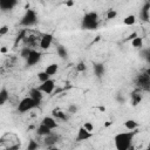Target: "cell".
Masks as SVG:
<instances>
[{"mask_svg":"<svg viewBox=\"0 0 150 150\" xmlns=\"http://www.w3.org/2000/svg\"><path fill=\"white\" fill-rule=\"evenodd\" d=\"M131 46L134 47V48H137V49H142V47H143V39L141 38V36H136V38H134L132 40H131Z\"/></svg>","mask_w":150,"mask_h":150,"instance_id":"cell-22","label":"cell"},{"mask_svg":"<svg viewBox=\"0 0 150 150\" xmlns=\"http://www.w3.org/2000/svg\"><path fill=\"white\" fill-rule=\"evenodd\" d=\"M59 141H60V136H59L57 134L53 132V131H52L49 135H47V136L43 137V144H45L47 148H53L54 144H56Z\"/></svg>","mask_w":150,"mask_h":150,"instance_id":"cell-10","label":"cell"},{"mask_svg":"<svg viewBox=\"0 0 150 150\" xmlns=\"http://www.w3.org/2000/svg\"><path fill=\"white\" fill-rule=\"evenodd\" d=\"M6 52H7V48L6 47H2L1 48V53H6Z\"/></svg>","mask_w":150,"mask_h":150,"instance_id":"cell-37","label":"cell"},{"mask_svg":"<svg viewBox=\"0 0 150 150\" xmlns=\"http://www.w3.org/2000/svg\"><path fill=\"white\" fill-rule=\"evenodd\" d=\"M130 98H131V103H132V105H137L138 103H141V101H142V98H143L142 90L138 89V88H136V89L131 93Z\"/></svg>","mask_w":150,"mask_h":150,"instance_id":"cell-15","label":"cell"},{"mask_svg":"<svg viewBox=\"0 0 150 150\" xmlns=\"http://www.w3.org/2000/svg\"><path fill=\"white\" fill-rule=\"evenodd\" d=\"M40 103H41V102H39V101L34 100L33 97L28 96V97L22 98V100L18 103L16 109H18V112H20V114H25V112H27V111H30V110L38 108V107L40 105Z\"/></svg>","mask_w":150,"mask_h":150,"instance_id":"cell-3","label":"cell"},{"mask_svg":"<svg viewBox=\"0 0 150 150\" xmlns=\"http://www.w3.org/2000/svg\"><path fill=\"white\" fill-rule=\"evenodd\" d=\"M53 39H54L53 34H49V33H46V34H43V35L40 38L39 47H40L41 49H43V50L48 49V48L52 46V43H53Z\"/></svg>","mask_w":150,"mask_h":150,"instance_id":"cell-7","label":"cell"},{"mask_svg":"<svg viewBox=\"0 0 150 150\" xmlns=\"http://www.w3.org/2000/svg\"><path fill=\"white\" fill-rule=\"evenodd\" d=\"M77 105H75V104H70L69 107H68V112L69 114H75L76 111H77Z\"/></svg>","mask_w":150,"mask_h":150,"instance_id":"cell-31","label":"cell"},{"mask_svg":"<svg viewBox=\"0 0 150 150\" xmlns=\"http://www.w3.org/2000/svg\"><path fill=\"white\" fill-rule=\"evenodd\" d=\"M90 137H93V131L87 130V129L82 125V127H80L79 130H77V135H76V137H75V141H76V142H83V141L89 139Z\"/></svg>","mask_w":150,"mask_h":150,"instance_id":"cell-8","label":"cell"},{"mask_svg":"<svg viewBox=\"0 0 150 150\" xmlns=\"http://www.w3.org/2000/svg\"><path fill=\"white\" fill-rule=\"evenodd\" d=\"M116 100H117L120 103H123V102H124V98L121 96V94H117V96H116Z\"/></svg>","mask_w":150,"mask_h":150,"instance_id":"cell-34","label":"cell"},{"mask_svg":"<svg viewBox=\"0 0 150 150\" xmlns=\"http://www.w3.org/2000/svg\"><path fill=\"white\" fill-rule=\"evenodd\" d=\"M138 16H139L141 21H143V22H148L149 21V19H150V2L149 1H146L143 5V7L139 11Z\"/></svg>","mask_w":150,"mask_h":150,"instance_id":"cell-11","label":"cell"},{"mask_svg":"<svg viewBox=\"0 0 150 150\" xmlns=\"http://www.w3.org/2000/svg\"><path fill=\"white\" fill-rule=\"evenodd\" d=\"M56 53H57V55H59L62 60L68 59V50H67V48H66L64 46L57 45V47H56Z\"/></svg>","mask_w":150,"mask_h":150,"instance_id":"cell-19","label":"cell"},{"mask_svg":"<svg viewBox=\"0 0 150 150\" xmlns=\"http://www.w3.org/2000/svg\"><path fill=\"white\" fill-rule=\"evenodd\" d=\"M86 69H87V66H86V63H84L83 61H80V62L76 64V70H77V71L82 73V71H86Z\"/></svg>","mask_w":150,"mask_h":150,"instance_id":"cell-30","label":"cell"},{"mask_svg":"<svg viewBox=\"0 0 150 150\" xmlns=\"http://www.w3.org/2000/svg\"><path fill=\"white\" fill-rule=\"evenodd\" d=\"M93 69H94V74L97 79H102L104 76V73H105V67L103 63L101 62H95L93 64Z\"/></svg>","mask_w":150,"mask_h":150,"instance_id":"cell-13","label":"cell"},{"mask_svg":"<svg viewBox=\"0 0 150 150\" xmlns=\"http://www.w3.org/2000/svg\"><path fill=\"white\" fill-rule=\"evenodd\" d=\"M38 88H39L43 94H52L53 90L55 89V81L52 80V79H49V80H47V81H45V82H41V84H40Z\"/></svg>","mask_w":150,"mask_h":150,"instance_id":"cell-9","label":"cell"},{"mask_svg":"<svg viewBox=\"0 0 150 150\" xmlns=\"http://www.w3.org/2000/svg\"><path fill=\"white\" fill-rule=\"evenodd\" d=\"M38 20H39V19H38V14H36V12H35L34 9L28 8V9H26L25 14L22 15V18H21L19 25H20L21 27L29 28V27L35 26V25L38 23Z\"/></svg>","mask_w":150,"mask_h":150,"instance_id":"cell-4","label":"cell"},{"mask_svg":"<svg viewBox=\"0 0 150 150\" xmlns=\"http://www.w3.org/2000/svg\"><path fill=\"white\" fill-rule=\"evenodd\" d=\"M66 6H68V7H71L73 5H74V1L73 0H66Z\"/></svg>","mask_w":150,"mask_h":150,"instance_id":"cell-35","label":"cell"},{"mask_svg":"<svg viewBox=\"0 0 150 150\" xmlns=\"http://www.w3.org/2000/svg\"><path fill=\"white\" fill-rule=\"evenodd\" d=\"M41 57H42V54L40 52H38L36 49H32L30 54L26 59V66L27 67H33V66L38 64L41 61Z\"/></svg>","mask_w":150,"mask_h":150,"instance_id":"cell-6","label":"cell"},{"mask_svg":"<svg viewBox=\"0 0 150 150\" xmlns=\"http://www.w3.org/2000/svg\"><path fill=\"white\" fill-rule=\"evenodd\" d=\"M32 47H28V46H25V47H22L21 48V50H20V56L23 59V60H26L27 57H28V55L30 54V52H32Z\"/></svg>","mask_w":150,"mask_h":150,"instance_id":"cell-24","label":"cell"},{"mask_svg":"<svg viewBox=\"0 0 150 150\" xmlns=\"http://www.w3.org/2000/svg\"><path fill=\"white\" fill-rule=\"evenodd\" d=\"M8 30H9L8 26H2V27L0 28V35H5V34H7Z\"/></svg>","mask_w":150,"mask_h":150,"instance_id":"cell-33","label":"cell"},{"mask_svg":"<svg viewBox=\"0 0 150 150\" xmlns=\"http://www.w3.org/2000/svg\"><path fill=\"white\" fill-rule=\"evenodd\" d=\"M29 96L33 97L34 100L41 102V101H42V97H43V93H42L39 88H32V89L29 90Z\"/></svg>","mask_w":150,"mask_h":150,"instance_id":"cell-18","label":"cell"},{"mask_svg":"<svg viewBox=\"0 0 150 150\" xmlns=\"http://www.w3.org/2000/svg\"><path fill=\"white\" fill-rule=\"evenodd\" d=\"M135 84H136V88L141 89L142 91H150V76L143 71L141 74H138L135 79Z\"/></svg>","mask_w":150,"mask_h":150,"instance_id":"cell-5","label":"cell"},{"mask_svg":"<svg viewBox=\"0 0 150 150\" xmlns=\"http://www.w3.org/2000/svg\"><path fill=\"white\" fill-rule=\"evenodd\" d=\"M141 55H142V57L148 62V63H150V48H146V49H142V52H141Z\"/></svg>","mask_w":150,"mask_h":150,"instance_id":"cell-27","label":"cell"},{"mask_svg":"<svg viewBox=\"0 0 150 150\" xmlns=\"http://www.w3.org/2000/svg\"><path fill=\"white\" fill-rule=\"evenodd\" d=\"M136 134H137V129L129 130L127 132H118L114 137L115 148L117 150H128V149H130Z\"/></svg>","mask_w":150,"mask_h":150,"instance_id":"cell-1","label":"cell"},{"mask_svg":"<svg viewBox=\"0 0 150 150\" xmlns=\"http://www.w3.org/2000/svg\"><path fill=\"white\" fill-rule=\"evenodd\" d=\"M124 127L128 129V130H135L138 128V123L135 121V120H127L124 122Z\"/></svg>","mask_w":150,"mask_h":150,"instance_id":"cell-23","label":"cell"},{"mask_svg":"<svg viewBox=\"0 0 150 150\" xmlns=\"http://www.w3.org/2000/svg\"><path fill=\"white\" fill-rule=\"evenodd\" d=\"M8 98H9V94H8L7 89H6L5 87L1 88V90H0V104L4 105V104L7 102Z\"/></svg>","mask_w":150,"mask_h":150,"instance_id":"cell-21","label":"cell"},{"mask_svg":"<svg viewBox=\"0 0 150 150\" xmlns=\"http://www.w3.org/2000/svg\"><path fill=\"white\" fill-rule=\"evenodd\" d=\"M135 22H136V16L134 14H130V15H128L123 19V23L127 25V26H132Z\"/></svg>","mask_w":150,"mask_h":150,"instance_id":"cell-25","label":"cell"},{"mask_svg":"<svg viewBox=\"0 0 150 150\" xmlns=\"http://www.w3.org/2000/svg\"><path fill=\"white\" fill-rule=\"evenodd\" d=\"M98 27V14L96 12H88L81 20V28L86 30H95Z\"/></svg>","mask_w":150,"mask_h":150,"instance_id":"cell-2","label":"cell"},{"mask_svg":"<svg viewBox=\"0 0 150 150\" xmlns=\"http://www.w3.org/2000/svg\"><path fill=\"white\" fill-rule=\"evenodd\" d=\"M116 16H117V12L115 9H108V12H107V19L108 20H112Z\"/></svg>","mask_w":150,"mask_h":150,"instance_id":"cell-29","label":"cell"},{"mask_svg":"<svg viewBox=\"0 0 150 150\" xmlns=\"http://www.w3.org/2000/svg\"><path fill=\"white\" fill-rule=\"evenodd\" d=\"M52 116L55 117L57 121H67V120H68V115H67L64 111L59 110V109H53Z\"/></svg>","mask_w":150,"mask_h":150,"instance_id":"cell-17","label":"cell"},{"mask_svg":"<svg viewBox=\"0 0 150 150\" xmlns=\"http://www.w3.org/2000/svg\"><path fill=\"white\" fill-rule=\"evenodd\" d=\"M144 71H145V73H146V74H148L149 76H150V67H149V68H146V69H145Z\"/></svg>","mask_w":150,"mask_h":150,"instance_id":"cell-36","label":"cell"},{"mask_svg":"<svg viewBox=\"0 0 150 150\" xmlns=\"http://www.w3.org/2000/svg\"><path fill=\"white\" fill-rule=\"evenodd\" d=\"M83 127H84L87 130H89V131H93V130H94V125H93L91 122H86V123L83 124Z\"/></svg>","mask_w":150,"mask_h":150,"instance_id":"cell-32","label":"cell"},{"mask_svg":"<svg viewBox=\"0 0 150 150\" xmlns=\"http://www.w3.org/2000/svg\"><path fill=\"white\" fill-rule=\"evenodd\" d=\"M57 70H59V66H57L56 63H50V64H48V66L46 67V69H45V71H46L49 76L55 75Z\"/></svg>","mask_w":150,"mask_h":150,"instance_id":"cell-20","label":"cell"},{"mask_svg":"<svg viewBox=\"0 0 150 150\" xmlns=\"http://www.w3.org/2000/svg\"><path fill=\"white\" fill-rule=\"evenodd\" d=\"M49 79H50V76H49L45 70L38 73V80H39L40 82H45V81H47V80H49Z\"/></svg>","mask_w":150,"mask_h":150,"instance_id":"cell-26","label":"cell"},{"mask_svg":"<svg viewBox=\"0 0 150 150\" xmlns=\"http://www.w3.org/2000/svg\"><path fill=\"white\" fill-rule=\"evenodd\" d=\"M40 148V145L38 144V142H35V141H29V143H28V145H27V150H35V149H39Z\"/></svg>","mask_w":150,"mask_h":150,"instance_id":"cell-28","label":"cell"},{"mask_svg":"<svg viewBox=\"0 0 150 150\" xmlns=\"http://www.w3.org/2000/svg\"><path fill=\"white\" fill-rule=\"evenodd\" d=\"M50 132H52V129L48 128V127H47L46 124H43V123H40V125L36 128V135H38V136L45 137V136L49 135Z\"/></svg>","mask_w":150,"mask_h":150,"instance_id":"cell-16","label":"cell"},{"mask_svg":"<svg viewBox=\"0 0 150 150\" xmlns=\"http://www.w3.org/2000/svg\"><path fill=\"white\" fill-rule=\"evenodd\" d=\"M56 121H57V120H56L55 117H53V116H46V117L42 118L41 123L46 124L48 128H50L52 130H54V129H56V128L59 127V123H57Z\"/></svg>","mask_w":150,"mask_h":150,"instance_id":"cell-14","label":"cell"},{"mask_svg":"<svg viewBox=\"0 0 150 150\" xmlns=\"http://www.w3.org/2000/svg\"><path fill=\"white\" fill-rule=\"evenodd\" d=\"M18 5V0H0V8L2 12L12 11Z\"/></svg>","mask_w":150,"mask_h":150,"instance_id":"cell-12","label":"cell"}]
</instances>
